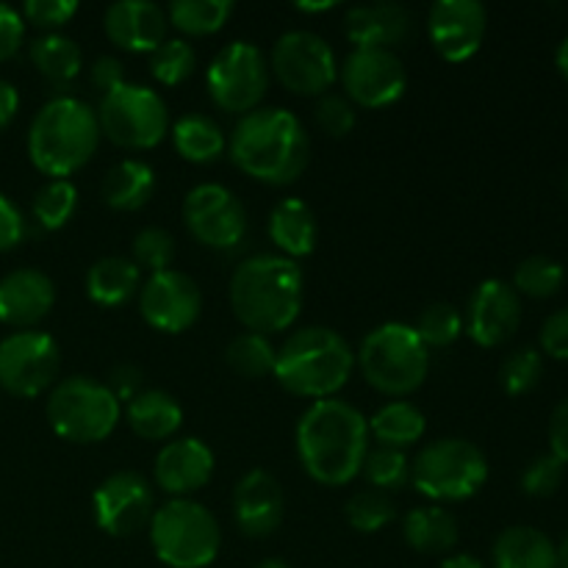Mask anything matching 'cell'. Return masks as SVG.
I'll use <instances>...</instances> for the list:
<instances>
[{
  "instance_id": "obj_45",
  "label": "cell",
  "mask_w": 568,
  "mask_h": 568,
  "mask_svg": "<svg viewBox=\"0 0 568 568\" xmlns=\"http://www.w3.org/2000/svg\"><path fill=\"white\" fill-rule=\"evenodd\" d=\"M316 122L333 139H344L355 128V105L344 94H322L316 103Z\"/></svg>"
},
{
  "instance_id": "obj_19",
  "label": "cell",
  "mask_w": 568,
  "mask_h": 568,
  "mask_svg": "<svg viewBox=\"0 0 568 568\" xmlns=\"http://www.w3.org/2000/svg\"><path fill=\"white\" fill-rule=\"evenodd\" d=\"M521 325V297L510 283L483 281L469 297V308H466V333L477 347L494 349L499 344L510 342L514 333Z\"/></svg>"
},
{
  "instance_id": "obj_18",
  "label": "cell",
  "mask_w": 568,
  "mask_h": 568,
  "mask_svg": "<svg viewBox=\"0 0 568 568\" xmlns=\"http://www.w3.org/2000/svg\"><path fill=\"white\" fill-rule=\"evenodd\" d=\"M488 11L477 0H436L427 11V33L442 59H471L486 39Z\"/></svg>"
},
{
  "instance_id": "obj_49",
  "label": "cell",
  "mask_w": 568,
  "mask_h": 568,
  "mask_svg": "<svg viewBox=\"0 0 568 568\" xmlns=\"http://www.w3.org/2000/svg\"><path fill=\"white\" fill-rule=\"evenodd\" d=\"M22 239H26V216L6 194H0V253L14 250Z\"/></svg>"
},
{
  "instance_id": "obj_14",
  "label": "cell",
  "mask_w": 568,
  "mask_h": 568,
  "mask_svg": "<svg viewBox=\"0 0 568 568\" xmlns=\"http://www.w3.org/2000/svg\"><path fill=\"white\" fill-rule=\"evenodd\" d=\"M338 81L353 105L386 109L405 94L408 72L394 50L353 48L338 64Z\"/></svg>"
},
{
  "instance_id": "obj_9",
  "label": "cell",
  "mask_w": 568,
  "mask_h": 568,
  "mask_svg": "<svg viewBox=\"0 0 568 568\" xmlns=\"http://www.w3.org/2000/svg\"><path fill=\"white\" fill-rule=\"evenodd\" d=\"M122 403L109 386L89 375H72L55 383L48 397V422L70 444H98L120 425Z\"/></svg>"
},
{
  "instance_id": "obj_50",
  "label": "cell",
  "mask_w": 568,
  "mask_h": 568,
  "mask_svg": "<svg viewBox=\"0 0 568 568\" xmlns=\"http://www.w3.org/2000/svg\"><path fill=\"white\" fill-rule=\"evenodd\" d=\"M89 81H92V87L103 98V94L114 92V89H120L125 83V67L114 55H100L92 64V70H89Z\"/></svg>"
},
{
  "instance_id": "obj_32",
  "label": "cell",
  "mask_w": 568,
  "mask_h": 568,
  "mask_svg": "<svg viewBox=\"0 0 568 568\" xmlns=\"http://www.w3.org/2000/svg\"><path fill=\"white\" fill-rule=\"evenodd\" d=\"M366 425H369V436L375 438L377 447L403 449L405 453V449L422 442L427 422L425 414L414 403L392 399L383 408H377V414L366 419Z\"/></svg>"
},
{
  "instance_id": "obj_30",
  "label": "cell",
  "mask_w": 568,
  "mask_h": 568,
  "mask_svg": "<svg viewBox=\"0 0 568 568\" xmlns=\"http://www.w3.org/2000/svg\"><path fill=\"white\" fill-rule=\"evenodd\" d=\"M31 64L53 89L72 87L83 70V50L64 33H44L31 42Z\"/></svg>"
},
{
  "instance_id": "obj_52",
  "label": "cell",
  "mask_w": 568,
  "mask_h": 568,
  "mask_svg": "<svg viewBox=\"0 0 568 568\" xmlns=\"http://www.w3.org/2000/svg\"><path fill=\"white\" fill-rule=\"evenodd\" d=\"M549 453L568 464V397L552 410L549 419Z\"/></svg>"
},
{
  "instance_id": "obj_24",
  "label": "cell",
  "mask_w": 568,
  "mask_h": 568,
  "mask_svg": "<svg viewBox=\"0 0 568 568\" xmlns=\"http://www.w3.org/2000/svg\"><path fill=\"white\" fill-rule=\"evenodd\" d=\"M414 28V14L403 3H364L344 14V33L355 48L394 50Z\"/></svg>"
},
{
  "instance_id": "obj_43",
  "label": "cell",
  "mask_w": 568,
  "mask_h": 568,
  "mask_svg": "<svg viewBox=\"0 0 568 568\" xmlns=\"http://www.w3.org/2000/svg\"><path fill=\"white\" fill-rule=\"evenodd\" d=\"M131 250L133 264H136L139 270H148L150 275H155V272L170 270L172 258H175V239H172V233L164 231V227L148 225L136 233Z\"/></svg>"
},
{
  "instance_id": "obj_54",
  "label": "cell",
  "mask_w": 568,
  "mask_h": 568,
  "mask_svg": "<svg viewBox=\"0 0 568 568\" xmlns=\"http://www.w3.org/2000/svg\"><path fill=\"white\" fill-rule=\"evenodd\" d=\"M438 568H486V566H483V560H477L475 555L460 552V555H449V558H444Z\"/></svg>"
},
{
  "instance_id": "obj_11",
  "label": "cell",
  "mask_w": 568,
  "mask_h": 568,
  "mask_svg": "<svg viewBox=\"0 0 568 568\" xmlns=\"http://www.w3.org/2000/svg\"><path fill=\"white\" fill-rule=\"evenodd\" d=\"M211 100L227 114H250L261 105L270 89V64L253 42H227L205 70Z\"/></svg>"
},
{
  "instance_id": "obj_23",
  "label": "cell",
  "mask_w": 568,
  "mask_h": 568,
  "mask_svg": "<svg viewBox=\"0 0 568 568\" xmlns=\"http://www.w3.org/2000/svg\"><path fill=\"white\" fill-rule=\"evenodd\" d=\"M53 305L55 286L42 270L22 266L0 277V322L3 325L31 331L53 311Z\"/></svg>"
},
{
  "instance_id": "obj_47",
  "label": "cell",
  "mask_w": 568,
  "mask_h": 568,
  "mask_svg": "<svg viewBox=\"0 0 568 568\" xmlns=\"http://www.w3.org/2000/svg\"><path fill=\"white\" fill-rule=\"evenodd\" d=\"M541 349L555 361H568V308L555 311L541 327Z\"/></svg>"
},
{
  "instance_id": "obj_57",
  "label": "cell",
  "mask_w": 568,
  "mask_h": 568,
  "mask_svg": "<svg viewBox=\"0 0 568 568\" xmlns=\"http://www.w3.org/2000/svg\"><path fill=\"white\" fill-rule=\"evenodd\" d=\"M555 547H558V566L568 568V532L564 536V541L555 544Z\"/></svg>"
},
{
  "instance_id": "obj_36",
  "label": "cell",
  "mask_w": 568,
  "mask_h": 568,
  "mask_svg": "<svg viewBox=\"0 0 568 568\" xmlns=\"http://www.w3.org/2000/svg\"><path fill=\"white\" fill-rule=\"evenodd\" d=\"M344 516L355 532L372 536V532H381L383 527L397 519V505H394L392 494H383L377 488H361L347 499Z\"/></svg>"
},
{
  "instance_id": "obj_56",
  "label": "cell",
  "mask_w": 568,
  "mask_h": 568,
  "mask_svg": "<svg viewBox=\"0 0 568 568\" xmlns=\"http://www.w3.org/2000/svg\"><path fill=\"white\" fill-rule=\"evenodd\" d=\"M336 9V0H322V3H297V11L305 14H316V11H331Z\"/></svg>"
},
{
  "instance_id": "obj_48",
  "label": "cell",
  "mask_w": 568,
  "mask_h": 568,
  "mask_svg": "<svg viewBox=\"0 0 568 568\" xmlns=\"http://www.w3.org/2000/svg\"><path fill=\"white\" fill-rule=\"evenodd\" d=\"M26 39V20L17 9L0 3V61H9Z\"/></svg>"
},
{
  "instance_id": "obj_38",
  "label": "cell",
  "mask_w": 568,
  "mask_h": 568,
  "mask_svg": "<svg viewBox=\"0 0 568 568\" xmlns=\"http://www.w3.org/2000/svg\"><path fill=\"white\" fill-rule=\"evenodd\" d=\"M78 209V189L75 183L64 181H48L37 194H33V220L44 227V231H61L67 222L75 216Z\"/></svg>"
},
{
  "instance_id": "obj_22",
  "label": "cell",
  "mask_w": 568,
  "mask_h": 568,
  "mask_svg": "<svg viewBox=\"0 0 568 568\" xmlns=\"http://www.w3.org/2000/svg\"><path fill=\"white\" fill-rule=\"evenodd\" d=\"M166 11L150 0H116L103 14L105 37L128 53H153L166 39Z\"/></svg>"
},
{
  "instance_id": "obj_59",
  "label": "cell",
  "mask_w": 568,
  "mask_h": 568,
  "mask_svg": "<svg viewBox=\"0 0 568 568\" xmlns=\"http://www.w3.org/2000/svg\"><path fill=\"white\" fill-rule=\"evenodd\" d=\"M564 186H566V197H568V172H566V183H564Z\"/></svg>"
},
{
  "instance_id": "obj_58",
  "label": "cell",
  "mask_w": 568,
  "mask_h": 568,
  "mask_svg": "<svg viewBox=\"0 0 568 568\" xmlns=\"http://www.w3.org/2000/svg\"><path fill=\"white\" fill-rule=\"evenodd\" d=\"M253 568H292L286 564V560H281V558H266V560H261L258 566H253Z\"/></svg>"
},
{
  "instance_id": "obj_3",
  "label": "cell",
  "mask_w": 568,
  "mask_h": 568,
  "mask_svg": "<svg viewBox=\"0 0 568 568\" xmlns=\"http://www.w3.org/2000/svg\"><path fill=\"white\" fill-rule=\"evenodd\" d=\"M227 294L233 314L250 333H283L303 311V270L286 255H253L236 266Z\"/></svg>"
},
{
  "instance_id": "obj_7",
  "label": "cell",
  "mask_w": 568,
  "mask_h": 568,
  "mask_svg": "<svg viewBox=\"0 0 568 568\" xmlns=\"http://www.w3.org/2000/svg\"><path fill=\"white\" fill-rule=\"evenodd\" d=\"M155 558L170 568H209L222 547L220 521L194 499H170L150 519Z\"/></svg>"
},
{
  "instance_id": "obj_35",
  "label": "cell",
  "mask_w": 568,
  "mask_h": 568,
  "mask_svg": "<svg viewBox=\"0 0 568 568\" xmlns=\"http://www.w3.org/2000/svg\"><path fill=\"white\" fill-rule=\"evenodd\" d=\"M225 361L236 375L247 377V381H258V377L275 375L277 349L272 347L270 336L247 331L227 344Z\"/></svg>"
},
{
  "instance_id": "obj_20",
  "label": "cell",
  "mask_w": 568,
  "mask_h": 568,
  "mask_svg": "<svg viewBox=\"0 0 568 568\" xmlns=\"http://www.w3.org/2000/svg\"><path fill=\"white\" fill-rule=\"evenodd\" d=\"M153 477L155 486L172 499H189L214 477V453L200 438H178L155 455Z\"/></svg>"
},
{
  "instance_id": "obj_4",
  "label": "cell",
  "mask_w": 568,
  "mask_h": 568,
  "mask_svg": "<svg viewBox=\"0 0 568 568\" xmlns=\"http://www.w3.org/2000/svg\"><path fill=\"white\" fill-rule=\"evenodd\" d=\"M100 136L98 111L83 100L59 94L37 111L28 128V159L42 175L67 181L92 161Z\"/></svg>"
},
{
  "instance_id": "obj_16",
  "label": "cell",
  "mask_w": 568,
  "mask_h": 568,
  "mask_svg": "<svg viewBox=\"0 0 568 568\" xmlns=\"http://www.w3.org/2000/svg\"><path fill=\"white\" fill-rule=\"evenodd\" d=\"M200 311H203L200 286L194 277L172 266L150 275L139 288V314L159 333L170 336L186 333L200 320Z\"/></svg>"
},
{
  "instance_id": "obj_27",
  "label": "cell",
  "mask_w": 568,
  "mask_h": 568,
  "mask_svg": "<svg viewBox=\"0 0 568 568\" xmlns=\"http://www.w3.org/2000/svg\"><path fill=\"white\" fill-rule=\"evenodd\" d=\"M128 425L144 442H166L183 425V408L164 388H142L128 403Z\"/></svg>"
},
{
  "instance_id": "obj_1",
  "label": "cell",
  "mask_w": 568,
  "mask_h": 568,
  "mask_svg": "<svg viewBox=\"0 0 568 568\" xmlns=\"http://www.w3.org/2000/svg\"><path fill=\"white\" fill-rule=\"evenodd\" d=\"M297 458L305 475L320 486H347L361 475L369 453V425L355 405L344 399H320L300 416Z\"/></svg>"
},
{
  "instance_id": "obj_34",
  "label": "cell",
  "mask_w": 568,
  "mask_h": 568,
  "mask_svg": "<svg viewBox=\"0 0 568 568\" xmlns=\"http://www.w3.org/2000/svg\"><path fill=\"white\" fill-rule=\"evenodd\" d=\"M233 0H175L166 9V20L186 37H211L233 14Z\"/></svg>"
},
{
  "instance_id": "obj_37",
  "label": "cell",
  "mask_w": 568,
  "mask_h": 568,
  "mask_svg": "<svg viewBox=\"0 0 568 568\" xmlns=\"http://www.w3.org/2000/svg\"><path fill=\"white\" fill-rule=\"evenodd\" d=\"M566 281V270L560 261L549 255H530L514 272L516 294H527L532 300H549L560 292Z\"/></svg>"
},
{
  "instance_id": "obj_12",
  "label": "cell",
  "mask_w": 568,
  "mask_h": 568,
  "mask_svg": "<svg viewBox=\"0 0 568 568\" xmlns=\"http://www.w3.org/2000/svg\"><path fill=\"white\" fill-rule=\"evenodd\" d=\"M270 70L300 98H322L338 81V61L331 44L314 31H288L272 44Z\"/></svg>"
},
{
  "instance_id": "obj_39",
  "label": "cell",
  "mask_w": 568,
  "mask_h": 568,
  "mask_svg": "<svg viewBox=\"0 0 568 568\" xmlns=\"http://www.w3.org/2000/svg\"><path fill=\"white\" fill-rule=\"evenodd\" d=\"M361 475L366 477L369 488H377L383 494L399 491L410 483V460L403 449L369 447Z\"/></svg>"
},
{
  "instance_id": "obj_28",
  "label": "cell",
  "mask_w": 568,
  "mask_h": 568,
  "mask_svg": "<svg viewBox=\"0 0 568 568\" xmlns=\"http://www.w3.org/2000/svg\"><path fill=\"white\" fill-rule=\"evenodd\" d=\"M142 288V270L131 258L105 255L87 272V294L100 308H120Z\"/></svg>"
},
{
  "instance_id": "obj_2",
  "label": "cell",
  "mask_w": 568,
  "mask_h": 568,
  "mask_svg": "<svg viewBox=\"0 0 568 568\" xmlns=\"http://www.w3.org/2000/svg\"><path fill=\"white\" fill-rule=\"evenodd\" d=\"M227 153L244 175L266 186H288L308 166L311 142L294 111L270 105L239 116Z\"/></svg>"
},
{
  "instance_id": "obj_26",
  "label": "cell",
  "mask_w": 568,
  "mask_h": 568,
  "mask_svg": "<svg viewBox=\"0 0 568 568\" xmlns=\"http://www.w3.org/2000/svg\"><path fill=\"white\" fill-rule=\"evenodd\" d=\"M491 560L494 568H560L552 538L530 525H514L499 532Z\"/></svg>"
},
{
  "instance_id": "obj_31",
  "label": "cell",
  "mask_w": 568,
  "mask_h": 568,
  "mask_svg": "<svg viewBox=\"0 0 568 568\" xmlns=\"http://www.w3.org/2000/svg\"><path fill=\"white\" fill-rule=\"evenodd\" d=\"M172 144H175L178 155L192 164H211V161L222 159L227 150V139L222 133V125L209 114H183L178 116L172 125Z\"/></svg>"
},
{
  "instance_id": "obj_6",
  "label": "cell",
  "mask_w": 568,
  "mask_h": 568,
  "mask_svg": "<svg viewBox=\"0 0 568 568\" xmlns=\"http://www.w3.org/2000/svg\"><path fill=\"white\" fill-rule=\"evenodd\" d=\"M355 361L366 383L386 397H408L430 372V349L405 322H386L366 333Z\"/></svg>"
},
{
  "instance_id": "obj_10",
  "label": "cell",
  "mask_w": 568,
  "mask_h": 568,
  "mask_svg": "<svg viewBox=\"0 0 568 568\" xmlns=\"http://www.w3.org/2000/svg\"><path fill=\"white\" fill-rule=\"evenodd\" d=\"M98 122L100 133L116 148L150 150L170 133V109L155 89L125 81L100 98Z\"/></svg>"
},
{
  "instance_id": "obj_15",
  "label": "cell",
  "mask_w": 568,
  "mask_h": 568,
  "mask_svg": "<svg viewBox=\"0 0 568 568\" xmlns=\"http://www.w3.org/2000/svg\"><path fill=\"white\" fill-rule=\"evenodd\" d=\"M186 231L209 250H233L247 236V209L222 183H200L183 200Z\"/></svg>"
},
{
  "instance_id": "obj_17",
  "label": "cell",
  "mask_w": 568,
  "mask_h": 568,
  "mask_svg": "<svg viewBox=\"0 0 568 568\" xmlns=\"http://www.w3.org/2000/svg\"><path fill=\"white\" fill-rule=\"evenodd\" d=\"M153 488L139 471H114L94 488L92 508L100 530L111 538H128L150 525L155 514Z\"/></svg>"
},
{
  "instance_id": "obj_25",
  "label": "cell",
  "mask_w": 568,
  "mask_h": 568,
  "mask_svg": "<svg viewBox=\"0 0 568 568\" xmlns=\"http://www.w3.org/2000/svg\"><path fill=\"white\" fill-rule=\"evenodd\" d=\"M270 231L272 244L281 250V255L297 261L305 258V255L314 253L316 247V216L311 211V205L300 197H286L272 209L270 214Z\"/></svg>"
},
{
  "instance_id": "obj_5",
  "label": "cell",
  "mask_w": 568,
  "mask_h": 568,
  "mask_svg": "<svg viewBox=\"0 0 568 568\" xmlns=\"http://www.w3.org/2000/svg\"><path fill=\"white\" fill-rule=\"evenodd\" d=\"M355 353L342 333L331 327H300L277 349V383L294 397L333 399L349 383Z\"/></svg>"
},
{
  "instance_id": "obj_21",
  "label": "cell",
  "mask_w": 568,
  "mask_h": 568,
  "mask_svg": "<svg viewBox=\"0 0 568 568\" xmlns=\"http://www.w3.org/2000/svg\"><path fill=\"white\" fill-rule=\"evenodd\" d=\"M283 488L270 471L250 469L233 488V519L242 536L270 538L283 521Z\"/></svg>"
},
{
  "instance_id": "obj_29",
  "label": "cell",
  "mask_w": 568,
  "mask_h": 568,
  "mask_svg": "<svg viewBox=\"0 0 568 568\" xmlns=\"http://www.w3.org/2000/svg\"><path fill=\"white\" fill-rule=\"evenodd\" d=\"M403 536L414 552L447 555L458 544V519L444 505H422L408 510L403 521Z\"/></svg>"
},
{
  "instance_id": "obj_51",
  "label": "cell",
  "mask_w": 568,
  "mask_h": 568,
  "mask_svg": "<svg viewBox=\"0 0 568 568\" xmlns=\"http://www.w3.org/2000/svg\"><path fill=\"white\" fill-rule=\"evenodd\" d=\"M142 381L144 375L136 364H120L111 369L109 383H105V386H109V392L114 394L120 403H131V399L142 392Z\"/></svg>"
},
{
  "instance_id": "obj_13",
  "label": "cell",
  "mask_w": 568,
  "mask_h": 568,
  "mask_svg": "<svg viewBox=\"0 0 568 568\" xmlns=\"http://www.w3.org/2000/svg\"><path fill=\"white\" fill-rule=\"evenodd\" d=\"M61 369V349L50 333L17 331L0 342V386L22 399L48 392Z\"/></svg>"
},
{
  "instance_id": "obj_42",
  "label": "cell",
  "mask_w": 568,
  "mask_h": 568,
  "mask_svg": "<svg viewBox=\"0 0 568 568\" xmlns=\"http://www.w3.org/2000/svg\"><path fill=\"white\" fill-rule=\"evenodd\" d=\"M541 353L536 347H521L505 358L503 369H499V383H503V388L510 397H521V394H530L541 383Z\"/></svg>"
},
{
  "instance_id": "obj_55",
  "label": "cell",
  "mask_w": 568,
  "mask_h": 568,
  "mask_svg": "<svg viewBox=\"0 0 568 568\" xmlns=\"http://www.w3.org/2000/svg\"><path fill=\"white\" fill-rule=\"evenodd\" d=\"M555 64H558L560 75H564L566 81H568V37L564 39V42H560L558 53H555Z\"/></svg>"
},
{
  "instance_id": "obj_40",
  "label": "cell",
  "mask_w": 568,
  "mask_h": 568,
  "mask_svg": "<svg viewBox=\"0 0 568 568\" xmlns=\"http://www.w3.org/2000/svg\"><path fill=\"white\" fill-rule=\"evenodd\" d=\"M194 67H197V53L186 39H164L150 53V75L161 87H181L194 75Z\"/></svg>"
},
{
  "instance_id": "obj_41",
  "label": "cell",
  "mask_w": 568,
  "mask_h": 568,
  "mask_svg": "<svg viewBox=\"0 0 568 568\" xmlns=\"http://www.w3.org/2000/svg\"><path fill=\"white\" fill-rule=\"evenodd\" d=\"M414 331L419 333V338L425 342V347H449L460 338L464 333V316L458 314V308L449 303H430L427 308H422L419 320H416Z\"/></svg>"
},
{
  "instance_id": "obj_53",
  "label": "cell",
  "mask_w": 568,
  "mask_h": 568,
  "mask_svg": "<svg viewBox=\"0 0 568 568\" xmlns=\"http://www.w3.org/2000/svg\"><path fill=\"white\" fill-rule=\"evenodd\" d=\"M17 109H20V94H17V89L6 78H0V131L11 125Z\"/></svg>"
},
{
  "instance_id": "obj_8",
  "label": "cell",
  "mask_w": 568,
  "mask_h": 568,
  "mask_svg": "<svg viewBox=\"0 0 568 568\" xmlns=\"http://www.w3.org/2000/svg\"><path fill=\"white\" fill-rule=\"evenodd\" d=\"M488 480V460L466 438H438L425 444L410 464V483L436 505L471 499Z\"/></svg>"
},
{
  "instance_id": "obj_46",
  "label": "cell",
  "mask_w": 568,
  "mask_h": 568,
  "mask_svg": "<svg viewBox=\"0 0 568 568\" xmlns=\"http://www.w3.org/2000/svg\"><path fill=\"white\" fill-rule=\"evenodd\" d=\"M75 0H28L22 6V17L37 28H48V31L67 26L75 17Z\"/></svg>"
},
{
  "instance_id": "obj_33",
  "label": "cell",
  "mask_w": 568,
  "mask_h": 568,
  "mask_svg": "<svg viewBox=\"0 0 568 568\" xmlns=\"http://www.w3.org/2000/svg\"><path fill=\"white\" fill-rule=\"evenodd\" d=\"M103 200L114 211H139L155 192L153 166L139 159H125L109 170L103 181Z\"/></svg>"
},
{
  "instance_id": "obj_44",
  "label": "cell",
  "mask_w": 568,
  "mask_h": 568,
  "mask_svg": "<svg viewBox=\"0 0 568 568\" xmlns=\"http://www.w3.org/2000/svg\"><path fill=\"white\" fill-rule=\"evenodd\" d=\"M564 477H566L564 460L555 458L552 453L538 455V458L527 466L525 475H521V491H525L527 497L547 499L558 491Z\"/></svg>"
}]
</instances>
